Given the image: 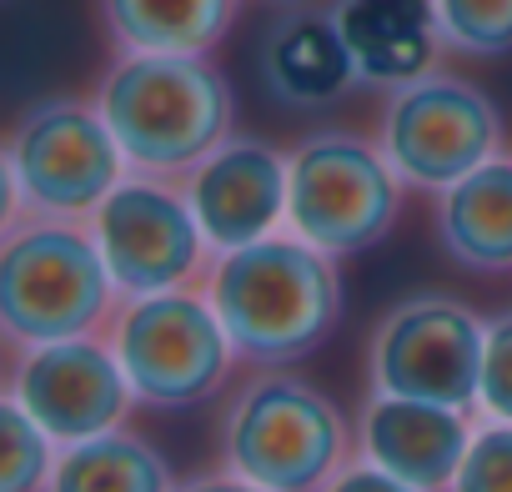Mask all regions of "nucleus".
Returning <instances> with one entry per match:
<instances>
[{
    "label": "nucleus",
    "instance_id": "obj_23",
    "mask_svg": "<svg viewBox=\"0 0 512 492\" xmlns=\"http://www.w3.org/2000/svg\"><path fill=\"white\" fill-rule=\"evenodd\" d=\"M322 492H417V487L402 482V477H392V472H382V467H372L367 457H352Z\"/></svg>",
    "mask_w": 512,
    "mask_h": 492
},
{
    "label": "nucleus",
    "instance_id": "obj_8",
    "mask_svg": "<svg viewBox=\"0 0 512 492\" xmlns=\"http://www.w3.org/2000/svg\"><path fill=\"white\" fill-rule=\"evenodd\" d=\"M121 372L141 407L181 412L201 407L216 392H226L231 372L241 367L211 297L201 287L186 292H156V297H126L106 327Z\"/></svg>",
    "mask_w": 512,
    "mask_h": 492
},
{
    "label": "nucleus",
    "instance_id": "obj_25",
    "mask_svg": "<svg viewBox=\"0 0 512 492\" xmlns=\"http://www.w3.org/2000/svg\"><path fill=\"white\" fill-rule=\"evenodd\" d=\"M267 6H307V0H267Z\"/></svg>",
    "mask_w": 512,
    "mask_h": 492
},
{
    "label": "nucleus",
    "instance_id": "obj_13",
    "mask_svg": "<svg viewBox=\"0 0 512 492\" xmlns=\"http://www.w3.org/2000/svg\"><path fill=\"white\" fill-rule=\"evenodd\" d=\"M472 432L477 412L367 392L357 412V457L412 482L417 492H447L472 447Z\"/></svg>",
    "mask_w": 512,
    "mask_h": 492
},
{
    "label": "nucleus",
    "instance_id": "obj_18",
    "mask_svg": "<svg viewBox=\"0 0 512 492\" xmlns=\"http://www.w3.org/2000/svg\"><path fill=\"white\" fill-rule=\"evenodd\" d=\"M176 472L151 437L116 427L61 447L46 492H176Z\"/></svg>",
    "mask_w": 512,
    "mask_h": 492
},
{
    "label": "nucleus",
    "instance_id": "obj_10",
    "mask_svg": "<svg viewBox=\"0 0 512 492\" xmlns=\"http://www.w3.org/2000/svg\"><path fill=\"white\" fill-rule=\"evenodd\" d=\"M121 297H156L201 287L216 252L181 191L166 176H126L86 221Z\"/></svg>",
    "mask_w": 512,
    "mask_h": 492
},
{
    "label": "nucleus",
    "instance_id": "obj_12",
    "mask_svg": "<svg viewBox=\"0 0 512 492\" xmlns=\"http://www.w3.org/2000/svg\"><path fill=\"white\" fill-rule=\"evenodd\" d=\"M181 191L211 241V252H241L251 241L287 231V191L292 166L287 151L267 136H226L196 171L181 176Z\"/></svg>",
    "mask_w": 512,
    "mask_h": 492
},
{
    "label": "nucleus",
    "instance_id": "obj_21",
    "mask_svg": "<svg viewBox=\"0 0 512 492\" xmlns=\"http://www.w3.org/2000/svg\"><path fill=\"white\" fill-rule=\"evenodd\" d=\"M447 492H512V422L477 417L472 447Z\"/></svg>",
    "mask_w": 512,
    "mask_h": 492
},
{
    "label": "nucleus",
    "instance_id": "obj_5",
    "mask_svg": "<svg viewBox=\"0 0 512 492\" xmlns=\"http://www.w3.org/2000/svg\"><path fill=\"white\" fill-rule=\"evenodd\" d=\"M6 221H91L131 176L96 96H41L6 131ZM0 221V226H6Z\"/></svg>",
    "mask_w": 512,
    "mask_h": 492
},
{
    "label": "nucleus",
    "instance_id": "obj_7",
    "mask_svg": "<svg viewBox=\"0 0 512 492\" xmlns=\"http://www.w3.org/2000/svg\"><path fill=\"white\" fill-rule=\"evenodd\" d=\"M372 141L397 181L422 196H442L447 186L507 151L497 101L477 81L442 66L397 91H382Z\"/></svg>",
    "mask_w": 512,
    "mask_h": 492
},
{
    "label": "nucleus",
    "instance_id": "obj_2",
    "mask_svg": "<svg viewBox=\"0 0 512 492\" xmlns=\"http://www.w3.org/2000/svg\"><path fill=\"white\" fill-rule=\"evenodd\" d=\"M91 96L136 176L181 181L236 136V91L211 56H111Z\"/></svg>",
    "mask_w": 512,
    "mask_h": 492
},
{
    "label": "nucleus",
    "instance_id": "obj_19",
    "mask_svg": "<svg viewBox=\"0 0 512 492\" xmlns=\"http://www.w3.org/2000/svg\"><path fill=\"white\" fill-rule=\"evenodd\" d=\"M447 56L502 61L512 56V0H432Z\"/></svg>",
    "mask_w": 512,
    "mask_h": 492
},
{
    "label": "nucleus",
    "instance_id": "obj_16",
    "mask_svg": "<svg viewBox=\"0 0 512 492\" xmlns=\"http://www.w3.org/2000/svg\"><path fill=\"white\" fill-rule=\"evenodd\" d=\"M111 56H216L241 0H91Z\"/></svg>",
    "mask_w": 512,
    "mask_h": 492
},
{
    "label": "nucleus",
    "instance_id": "obj_15",
    "mask_svg": "<svg viewBox=\"0 0 512 492\" xmlns=\"http://www.w3.org/2000/svg\"><path fill=\"white\" fill-rule=\"evenodd\" d=\"M432 231L442 257L472 277L512 272V151L492 156L442 196H432Z\"/></svg>",
    "mask_w": 512,
    "mask_h": 492
},
{
    "label": "nucleus",
    "instance_id": "obj_6",
    "mask_svg": "<svg viewBox=\"0 0 512 492\" xmlns=\"http://www.w3.org/2000/svg\"><path fill=\"white\" fill-rule=\"evenodd\" d=\"M292 191L287 231L327 257H362L392 236L407 186L372 136L352 126H317L287 146Z\"/></svg>",
    "mask_w": 512,
    "mask_h": 492
},
{
    "label": "nucleus",
    "instance_id": "obj_11",
    "mask_svg": "<svg viewBox=\"0 0 512 492\" xmlns=\"http://www.w3.org/2000/svg\"><path fill=\"white\" fill-rule=\"evenodd\" d=\"M6 397L21 402L61 447L126 427L136 407L106 332L6 352Z\"/></svg>",
    "mask_w": 512,
    "mask_h": 492
},
{
    "label": "nucleus",
    "instance_id": "obj_22",
    "mask_svg": "<svg viewBox=\"0 0 512 492\" xmlns=\"http://www.w3.org/2000/svg\"><path fill=\"white\" fill-rule=\"evenodd\" d=\"M477 417H487V422H512V307L497 312V317H487Z\"/></svg>",
    "mask_w": 512,
    "mask_h": 492
},
{
    "label": "nucleus",
    "instance_id": "obj_3",
    "mask_svg": "<svg viewBox=\"0 0 512 492\" xmlns=\"http://www.w3.org/2000/svg\"><path fill=\"white\" fill-rule=\"evenodd\" d=\"M357 457V422L292 367H256L216 417V467L262 492H322Z\"/></svg>",
    "mask_w": 512,
    "mask_h": 492
},
{
    "label": "nucleus",
    "instance_id": "obj_20",
    "mask_svg": "<svg viewBox=\"0 0 512 492\" xmlns=\"http://www.w3.org/2000/svg\"><path fill=\"white\" fill-rule=\"evenodd\" d=\"M0 437H6V457H0V492H46L51 467L61 457V442L11 397H0Z\"/></svg>",
    "mask_w": 512,
    "mask_h": 492
},
{
    "label": "nucleus",
    "instance_id": "obj_24",
    "mask_svg": "<svg viewBox=\"0 0 512 492\" xmlns=\"http://www.w3.org/2000/svg\"><path fill=\"white\" fill-rule=\"evenodd\" d=\"M176 492H262V487H251V482H241V477H231V472H201V477H186Z\"/></svg>",
    "mask_w": 512,
    "mask_h": 492
},
{
    "label": "nucleus",
    "instance_id": "obj_9",
    "mask_svg": "<svg viewBox=\"0 0 512 492\" xmlns=\"http://www.w3.org/2000/svg\"><path fill=\"white\" fill-rule=\"evenodd\" d=\"M487 317L452 292H412L397 297L367 332L362 377L367 392L417 397L477 412Z\"/></svg>",
    "mask_w": 512,
    "mask_h": 492
},
{
    "label": "nucleus",
    "instance_id": "obj_4",
    "mask_svg": "<svg viewBox=\"0 0 512 492\" xmlns=\"http://www.w3.org/2000/svg\"><path fill=\"white\" fill-rule=\"evenodd\" d=\"M126 297L86 221H6L0 226V332L6 352L96 337Z\"/></svg>",
    "mask_w": 512,
    "mask_h": 492
},
{
    "label": "nucleus",
    "instance_id": "obj_17",
    "mask_svg": "<svg viewBox=\"0 0 512 492\" xmlns=\"http://www.w3.org/2000/svg\"><path fill=\"white\" fill-rule=\"evenodd\" d=\"M262 76L267 91L282 106H332L347 91H357V66L352 51L332 21V11H292L287 21H277V31L262 46Z\"/></svg>",
    "mask_w": 512,
    "mask_h": 492
},
{
    "label": "nucleus",
    "instance_id": "obj_14",
    "mask_svg": "<svg viewBox=\"0 0 512 492\" xmlns=\"http://www.w3.org/2000/svg\"><path fill=\"white\" fill-rule=\"evenodd\" d=\"M327 11L352 51L357 81L372 91H397L447 56L432 0H327Z\"/></svg>",
    "mask_w": 512,
    "mask_h": 492
},
{
    "label": "nucleus",
    "instance_id": "obj_1",
    "mask_svg": "<svg viewBox=\"0 0 512 492\" xmlns=\"http://www.w3.org/2000/svg\"><path fill=\"white\" fill-rule=\"evenodd\" d=\"M201 292L211 297L246 367H297L322 352L342 322L337 257L317 252L292 231L216 257Z\"/></svg>",
    "mask_w": 512,
    "mask_h": 492
}]
</instances>
